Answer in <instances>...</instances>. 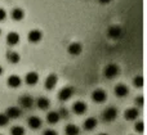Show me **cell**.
<instances>
[{
  "mask_svg": "<svg viewBox=\"0 0 147 135\" xmlns=\"http://www.w3.org/2000/svg\"><path fill=\"white\" fill-rule=\"evenodd\" d=\"M114 92H115V95H116V97L124 98V97H127V95L129 94V88H128L127 85H124V84H117L116 86H115Z\"/></svg>",
  "mask_w": 147,
  "mask_h": 135,
  "instance_id": "cell-5",
  "label": "cell"
},
{
  "mask_svg": "<svg viewBox=\"0 0 147 135\" xmlns=\"http://www.w3.org/2000/svg\"><path fill=\"white\" fill-rule=\"evenodd\" d=\"M97 118H94V117H89V118H86L85 121H84V124H83V128H84V130H86V131H92L93 129H96L97 128Z\"/></svg>",
  "mask_w": 147,
  "mask_h": 135,
  "instance_id": "cell-14",
  "label": "cell"
},
{
  "mask_svg": "<svg viewBox=\"0 0 147 135\" xmlns=\"http://www.w3.org/2000/svg\"><path fill=\"white\" fill-rule=\"evenodd\" d=\"M5 18H7V12H5L4 9H1V8H0V22H3Z\"/></svg>",
  "mask_w": 147,
  "mask_h": 135,
  "instance_id": "cell-29",
  "label": "cell"
},
{
  "mask_svg": "<svg viewBox=\"0 0 147 135\" xmlns=\"http://www.w3.org/2000/svg\"><path fill=\"white\" fill-rule=\"evenodd\" d=\"M119 72H120L119 66L115 63L107 64L103 70V75H105V77H107V79H114V77H116L117 75H119Z\"/></svg>",
  "mask_w": 147,
  "mask_h": 135,
  "instance_id": "cell-1",
  "label": "cell"
},
{
  "mask_svg": "<svg viewBox=\"0 0 147 135\" xmlns=\"http://www.w3.org/2000/svg\"><path fill=\"white\" fill-rule=\"evenodd\" d=\"M21 113H22V111L20 110L18 107H9L7 110V112H5V115L8 116V118H13V120H16V118H18L21 116Z\"/></svg>",
  "mask_w": 147,
  "mask_h": 135,
  "instance_id": "cell-15",
  "label": "cell"
},
{
  "mask_svg": "<svg viewBox=\"0 0 147 135\" xmlns=\"http://www.w3.org/2000/svg\"><path fill=\"white\" fill-rule=\"evenodd\" d=\"M65 134L66 135H79L80 134V129L76 125H74V124H69V125L65 128Z\"/></svg>",
  "mask_w": 147,
  "mask_h": 135,
  "instance_id": "cell-22",
  "label": "cell"
},
{
  "mask_svg": "<svg viewBox=\"0 0 147 135\" xmlns=\"http://www.w3.org/2000/svg\"><path fill=\"white\" fill-rule=\"evenodd\" d=\"M28 41L32 44H36L39 43V41L41 40V37H43V33H41L40 30H31L30 32H28Z\"/></svg>",
  "mask_w": 147,
  "mask_h": 135,
  "instance_id": "cell-8",
  "label": "cell"
},
{
  "mask_svg": "<svg viewBox=\"0 0 147 135\" xmlns=\"http://www.w3.org/2000/svg\"><path fill=\"white\" fill-rule=\"evenodd\" d=\"M67 51L71 55H79L83 51V46H81L80 43H71L69 45V48H67Z\"/></svg>",
  "mask_w": 147,
  "mask_h": 135,
  "instance_id": "cell-12",
  "label": "cell"
},
{
  "mask_svg": "<svg viewBox=\"0 0 147 135\" xmlns=\"http://www.w3.org/2000/svg\"><path fill=\"white\" fill-rule=\"evenodd\" d=\"M25 81H26V84L30 85V86H32V85H36V84H38V81H39L38 72H34V71L28 72V74L26 75V77H25Z\"/></svg>",
  "mask_w": 147,
  "mask_h": 135,
  "instance_id": "cell-9",
  "label": "cell"
},
{
  "mask_svg": "<svg viewBox=\"0 0 147 135\" xmlns=\"http://www.w3.org/2000/svg\"><path fill=\"white\" fill-rule=\"evenodd\" d=\"M20 104H21V107L26 108V110H30L34 106V99L30 95H23V97L20 98Z\"/></svg>",
  "mask_w": 147,
  "mask_h": 135,
  "instance_id": "cell-13",
  "label": "cell"
},
{
  "mask_svg": "<svg viewBox=\"0 0 147 135\" xmlns=\"http://www.w3.org/2000/svg\"><path fill=\"white\" fill-rule=\"evenodd\" d=\"M0 35H1V30H0Z\"/></svg>",
  "mask_w": 147,
  "mask_h": 135,
  "instance_id": "cell-35",
  "label": "cell"
},
{
  "mask_svg": "<svg viewBox=\"0 0 147 135\" xmlns=\"http://www.w3.org/2000/svg\"><path fill=\"white\" fill-rule=\"evenodd\" d=\"M101 4H110V3L112 1V0H98Z\"/></svg>",
  "mask_w": 147,
  "mask_h": 135,
  "instance_id": "cell-32",
  "label": "cell"
},
{
  "mask_svg": "<svg viewBox=\"0 0 147 135\" xmlns=\"http://www.w3.org/2000/svg\"><path fill=\"white\" fill-rule=\"evenodd\" d=\"M98 135H109V134H106V133H101V134H98Z\"/></svg>",
  "mask_w": 147,
  "mask_h": 135,
  "instance_id": "cell-34",
  "label": "cell"
},
{
  "mask_svg": "<svg viewBox=\"0 0 147 135\" xmlns=\"http://www.w3.org/2000/svg\"><path fill=\"white\" fill-rule=\"evenodd\" d=\"M133 84H134V86H137V88H142L143 86V77L136 76L134 79H133Z\"/></svg>",
  "mask_w": 147,
  "mask_h": 135,
  "instance_id": "cell-27",
  "label": "cell"
},
{
  "mask_svg": "<svg viewBox=\"0 0 147 135\" xmlns=\"http://www.w3.org/2000/svg\"><path fill=\"white\" fill-rule=\"evenodd\" d=\"M36 106L39 107V110L45 111V110H48V108H49V106H51V102H49L48 98L40 97L38 100H36Z\"/></svg>",
  "mask_w": 147,
  "mask_h": 135,
  "instance_id": "cell-19",
  "label": "cell"
},
{
  "mask_svg": "<svg viewBox=\"0 0 147 135\" xmlns=\"http://www.w3.org/2000/svg\"><path fill=\"white\" fill-rule=\"evenodd\" d=\"M10 135H25V129L22 126H13L10 129Z\"/></svg>",
  "mask_w": 147,
  "mask_h": 135,
  "instance_id": "cell-24",
  "label": "cell"
},
{
  "mask_svg": "<svg viewBox=\"0 0 147 135\" xmlns=\"http://www.w3.org/2000/svg\"><path fill=\"white\" fill-rule=\"evenodd\" d=\"M21 82H22V80L17 75H10L8 77V86L9 88H18L21 85Z\"/></svg>",
  "mask_w": 147,
  "mask_h": 135,
  "instance_id": "cell-18",
  "label": "cell"
},
{
  "mask_svg": "<svg viewBox=\"0 0 147 135\" xmlns=\"http://www.w3.org/2000/svg\"><path fill=\"white\" fill-rule=\"evenodd\" d=\"M92 99L96 103H103L107 99V94L103 89H96L92 94Z\"/></svg>",
  "mask_w": 147,
  "mask_h": 135,
  "instance_id": "cell-4",
  "label": "cell"
},
{
  "mask_svg": "<svg viewBox=\"0 0 147 135\" xmlns=\"http://www.w3.org/2000/svg\"><path fill=\"white\" fill-rule=\"evenodd\" d=\"M143 102H145V99H143V97H138V98H136V103H137L140 107H142L143 106Z\"/></svg>",
  "mask_w": 147,
  "mask_h": 135,
  "instance_id": "cell-31",
  "label": "cell"
},
{
  "mask_svg": "<svg viewBox=\"0 0 147 135\" xmlns=\"http://www.w3.org/2000/svg\"><path fill=\"white\" fill-rule=\"evenodd\" d=\"M8 124H9V118H8V116L5 115V113H0V128L7 126Z\"/></svg>",
  "mask_w": 147,
  "mask_h": 135,
  "instance_id": "cell-25",
  "label": "cell"
},
{
  "mask_svg": "<svg viewBox=\"0 0 147 135\" xmlns=\"http://www.w3.org/2000/svg\"><path fill=\"white\" fill-rule=\"evenodd\" d=\"M0 135H1V134H0Z\"/></svg>",
  "mask_w": 147,
  "mask_h": 135,
  "instance_id": "cell-36",
  "label": "cell"
},
{
  "mask_svg": "<svg viewBox=\"0 0 147 135\" xmlns=\"http://www.w3.org/2000/svg\"><path fill=\"white\" fill-rule=\"evenodd\" d=\"M1 74H3V67L0 66V75H1Z\"/></svg>",
  "mask_w": 147,
  "mask_h": 135,
  "instance_id": "cell-33",
  "label": "cell"
},
{
  "mask_svg": "<svg viewBox=\"0 0 147 135\" xmlns=\"http://www.w3.org/2000/svg\"><path fill=\"white\" fill-rule=\"evenodd\" d=\"M138 116H140V112H138L137 108H128V110L124 112V118L128 121L137 120Z\"/></svg>",
  "mask_w": 147,
  "mask_h": 135,
  "instance_id": "cell-10",
  "label": "cell"
},
{
  "mask_svg": "<svg viewBox=\"0 0 147 135\" xmlns=\"http://www.w3.org/2000/svg\"><path fill=\"white\" fill-rule=\"evenodd\" d=\"M18 41H20V35H18L17 32H14V31H12V32H9L7 35V43H8V45H10V46L17 45Z\"/></svg>",
  "mask_w": 147,
  "mask_h": 135,
  "instance_id": "cell-17",
  "label": "cell"
},
{
  "mask_svg": "<svg viewBox=\"0 0 147 135\" xmlns=\"http://www.w3.org/2000/svg\"><path fill=\"white\" fill-rule=\"evenodd\" d=\"M43 135H58V133H57L56 130H52V129H48V130L44 131Z\"/></svg>",
  "mask_w": 147,
  "mask_h": 135,
  "instance_id": "cell-30",
  "label": "cell"
},
{
  "mask_svg": "<svg viewBox=\"0 0 147 135\" xmlns=\"http://www.w3.org/2000/svg\"><path fill=\"white\" fill-rule=\"evenodd\" d=\"M86 110H88L86 103L81 102V100H78V102H75L72 104V111H74V113H76V115H83V113L86 112Z\"/></svg>",
  "mask_w": 147,
  "mask_h": 135,
  "instance_id": "cell-6",
  "label": "cell"
},
{
  "mask_svg": "<svg viewBox=\"0 0 147 135\" xmlns=\"http://www.w3.org/2000/svg\"><path fill=\"white\" fill-rule=\"evenodd\" d=\"M134 130L137 131V133H140V134H142L143 131H145V124H143V121H138V122L136 124Z\"/></svg>",
  "mask_w": 147,
  "mask_h": 135,
  "instance_id": "cell-26",
  "label": "cell"
},
{
  "mask_svg": "<svg viewBox=\"0 0 147 135\" xmlns=\"http://www.w3.org/2000/svg\"><path fill=\"white\" fill-rule=\"evenodd\" d=\"M27 124H28V126H30L32 130H38V129L41 128V124H43V121H41L40 118L38 117V116H31V117H28Z\"/></svg>",
  "mask_w": 147,
  "mask_h": 135,
  "instance_id": "cell-11",
  "label": "cell"
},
{
  "mask_svg": "<svg viewBox=\"0 0 147 135\" xmlns=\"http://www.w3.org/2000/svg\"><path fill=\"white\" fill-rule=\"evenodd\" d=\"M117 117V110L115 107H109L102 112V120L105 122H112Z\"/></svg>",
  "mask_w": 147,
  "mask_h": 135,
  "instance_id": "cell-2",
  "label": "cell"
},
{
  "mask_svg": "<svg viewBox=\"0 0 147 135\" xmlns=\"http://www.w3.org/2000/svg\"><path fill=\"white\" fill-rule=\"evenodd\" d=\"M59 117L61 118H67L69 117V110L67 108H65V107H62L61 110H59Z\"/></svg>",
  "mask_w": 147,
  "mask_h": 135,
  "instance_id": "cell-28",
  "label": "cell"
},
{
  "mask_svg": "<svg viewBox=\"0 0 147 135\" xmlns=\"http://www.w3.org/2000/svg\"><path fill=\"white\" fill-rule=\"evenodd\" d=\"M57 81H58V76H57V75H54V74L49 75V76L47 77L45 82H44V85H45V89L47 90L54 89V88H56V85H57Z\"/></svg>",
  "mask_w": 147,
  "mask_h": 135,
  "instance_id": "cell-7",
  "label": "cell"
},
{
  "mask_svg": "<svg viewBox=\"0 0 147 135\" xmlns=\"http://www.w3.org/2000/svg\"><path fill=\"white\" fill-rule=\"evenodd\" d=\"M7 59L10 62V63L16 64V63H18V62H20L21 57H20V54H18L17 51H8V53H7Z\"/></svg>",
  "mask_w": 147,
  "mask_h": 135,
  "instance_id": "cell-23",
  "label": "cell"
},
{
  "mask_svg": "<svg viewBox=\"0 0 147 135\" xmlns=\"http://www.w3.org/2000/svg\"><path fill=\"white\" fill-rule=\"evenodd\" d=\"M107 35L111 39H119L120 35H121V28H120L119 26H111V27H109V30H107Z\"/></svg>",
  "mask_w": 147,
  "mask_h": 135,
  "instance_id": "cell-16",
  "label": "cell"
},
{
  "mask_svg": "<svg viewBox=\"0 0 147 135\" xmlns=\"http://www.w3.org/2000/svg\"><path fill=\"white\" fill-rule=\"evenodd\" d=\"M10 17H12V19H14V21H21V19H23V17H25V12H23L21 8H14V9L10 12Z\"/></svg>",
  "mask_w": 147,
  "mask_h": 135,
  "instance_id": "cell-21",
  "label": "cell"
},
{
  "mask_svg": "<svg viewBox=\"0 0 147 135\" xmlns=\"http://www.w3.org/2000/svg\"><path fill=\"white\" fill-rule=\"evenodd\" d=\"M74 92H75V89H74L72 86H65V88H62V89L59 90V93H58L59 100H62V102H66V100H69L70 98L74 95Z\"/></svg>",
  "mask_w": 147,
  "mask_h": 135,
  "instance_id": "cell-3",
  "label": "cell"
},
{
  "mask_svg": "<svg viewBox=\"0 0 147 135\" xmlns=\"http://www.w3.org/2000/svg\"><path fill=\"white\" fill-rule=\"evenodd\" d=\"M61 120V117H59V113L56 112V111H52V112H49L48 115H47V121H48L51 125H56L58 121Z\"/></svg>",
  "mask_w": 147,
  "mask_h": 135,
  "instance_id": "cell-20",
  "label": "cell"
}]
</instances>
